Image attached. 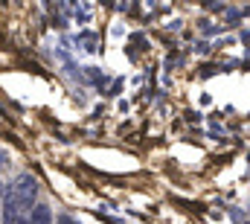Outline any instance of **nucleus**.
<instances>
[{
    "instance_id": "obj_3",
    "label": "nucleus",
    "mask_w": 250,
    "mask_h": 224,
    "mask_svg": "<svg viewBox=\"0 0 250 224\" xmlns=\"http://www.w3.org/2000/svg\"><path fill=\"white\" fill-rule=\"evenodd\" d=\"M6 160H9V157H6V152L0 149V172H3V166H6Z\"/></svg>"
},
{
    "instance_id": "obj_5",
    "label": "nucleus",
    "mask_w": 250,
    "mask_h": 224,
    "mask_svg": "<svg viewBox=\"0 0 250 224\" xmlns=\"http://www.w3.org/2000/svg\"><path fill=\"white\" fill-rule=\"evenodd\" d=\"M3 195H6V189H3V183H0V207H3Z\"/></svg>"
},
{
    "instance_id": "obj_2",
    "label": "nucleus",
    "mask_w": 250,
    "mask_h": 224,
    "mask_svg": "<svg viewBox=\"0 0 250 224\" xmlns=\"http://www.w3.org/2000/svg\"><path fill=\"white\" fill-rule=\"evenodd\" d=\"M29 224H53V213H50V207H47V204L32 207V213H29Z\"/></svg>"
},
{
    "instance_id": "obj_4",
    "label": "nucleus",
    "mask_w": 250,
    "mask_h": 224,
    "mask_svg": "<svg viewBox=\"0 0 250 224\" xmlns=\"http://www.w3.org/2000/svg\"><path fill=\"white\" fill-rule=\"evenodd\" d=\"M59 224H76V222H73V219H67V216H64V219H59Z\"/></svg>"
},
{
    "instance_id": "obj_1",
    "label": "nucleus",
    "mask_w": 250,
    "mask_h": 224,
    "mask_svg": "<svg viewBox=\"0 0 250 224\" xmlns=\"http://www.w3.org/2000/svg\"><path fill=\"white\" fill-rule=\"evenodd\" d=\"M6 195H9L23 213H32V204H35V195H38V180H35L29 172H23V175H18L15 183L6 189Z\"/></svg>"
}]
</instances>
